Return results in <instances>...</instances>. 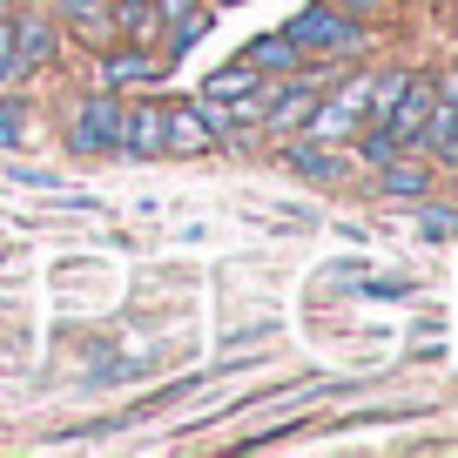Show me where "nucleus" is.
<instances>
[{"mask_svg":"<svg viewBox=\"0 0 458 458\" xmlns=\"http://www.w3.org/2000/svg\"><path fill=\"white\" fill-rule=\"evenodd\" d=\"M162 74V61H148V55H114L108 61V81L114 88H142V81H156Z\"/></svg>","mask_w":458,"mask_h":458,"instance_id":"6e6552de","label":"nucleus"},{"mask_svg":"<svg viewBox=\"0 0 458 458\" xmlns=\"http://www.w3.org/2000/svg\"><path fill=\"white\" fill-rule=\"evenodd\" d=\"M21 135H28V108H21V101H0V148H14Z\"/></svg>","mask_w":458,"mask_h":458,"instance_id":"f8f14e48","label":"nucleus"},{"mask_svg":"<svg viewBox=\"0 0 458 458\" xmlns=\"http://www.w3.org/2000/svg\"><path fill=\"white\" fill-rule=\"evenodd\" d=\"M364 95H371V88H364V81H351V88H344V95H337V108L324 114V129H351V122H358V114L371 108V101H364Z\"/></svg>","mask_w":458,"mask_h":458,"instance_id":"9d476101","label":"nucleus"},{"mask_svg":"<svg viewBox=\"0 0 458 458\" xmlns=\"http://www.w3.org/2000/svg\"><path fill=\"white\" fill-rule=\"evenodd\" d=\"M418 148L438 156V162H458V108H452V101H431L425 129H418Z\"/></svg>","mask_w":458,"mask_h":458,"instance_id":"39448f33","label":"nucleus"},{"mask_svg":"<svg viewBox=\"0 0 458 458\" xmlns=\"http://www.w3.org/2000/svg\"><path fill=\"white\" fill-rule=\"evenodd\" d=\"M290 41H297V47H317V55H344V47H351V21H344L337 7H310V14H297Z\"/></svg>","mask_w":458,"mask_h":458,"instance_id":"f03ea898","label":"nucleus"},{"mask_svg":"<svg viewBox=\"0 0 458 458\" xmlns=\"http://www.w3.org/2000/svg\"><path fill=\"white\" fill-rule=\"evenodd\" d=\"M14 21H7V14H0V81H14Z\"/></svg>","mask_w":458,"mask_h":458,"instance_id":"ddd939ff","label":"nucleus"},{"mask_svg":"<svg viewBox=\"0 0 458 458\" xmlns=\"http://www.w3.org/2000/svg\"><path fill=\"white\" fill-rule=\"evenodd\" d=\"M162 148H169V156H209L216 135H209V122H202V114L175 108V114H162Z\"/></svg>","mask_w":458,"mask_h":458,"instance_id":"7ed1b4c3","label":"nucleus"},{"mask_svg":"<svg viewBox=\"0 0 458 458\" xmlns=\"http://www.w3.org/2000/svg\"><path fill=\"white\" fill-rule=\"evenodd\" d=\"M297 169H310V175H337V162H330V148H297Z\"/></svg>","mask_w":458,"mask_h":458,"instance_id":"4468645a","label":"nucleus"},{"mask_svg":"<svg viewBox=\"0 0 458 458\" xmlns=\"http://www.w3.org/2000/svg\"><path fill=\"white\" fill-rule=\"evenodd\" d=\"M250 68H297V47H290V41H257V47H250Z\"/></svg>","mask_w":458,"mask_h":458,"instance_id":"9b49d317","label":"nucleus"},{"mask_svg":"<svg viewBox=\"0 0 458 458\" xmlns=\"http://www.w3.org/2000/svg\"><path fill=\"white\" fill-rule=\"evenodd\" d=\"M47 47H55V34L41 28V21H14V68L28 74V68H41L47 61Z\"/></svg>","mask_w":458,"mask_h":458,"instance_id":"423d86ee","label":"nucleus"},{"mask_svg":"<svg viewBox=\"0 0 458 458\" xmlns=\"http://www.w3.org/2000/svg\"><path fill=\"white\" fill-rule=\"evenodd\" d=\"M385 182L398 189V196H418V189H425V169H391L385 162Z\"/></svg>","mask_w":458,"mask_h":458,"instance_id":"2eb2a0df","label":"nucleus"},{"mask_svg":"<svg viewBox=\"0 0 458 458\" xmlns=\"http://www.w3.org/2000/svg\"><path fill=\"white\" fill-rule=\"evenodd\" d=\"M156 7H162V21H169V34H175V41H196V34L209 28V14H202L196 0H156Z\"/></svg>","mask_w":458,"mask_h":458,"instance_id":"0eeeda50","label":"nucleus"},{"mask_svg":"<svg viewBox=\"0 0 458 458\" xmlns=\"http://www.w3.org/2000/svg\"><path fill=\"white\" fill-rule=\"evenodd\" d=\"M74 148H88V156H114L122 148V101H88L81 114H74Z\"/></svg>","mask_w":458,"mask_h":458,"instance_id":"f257e3e1","label":"nucleus"},{"mask_svg":"<svg viewBox=\"0 0 458 458\" xmlns=\"http://www.w3.org/2000/svg\"><path fill=\"white\" fill-rule=\"evenodd\" d=\"M209 101H229V95H257V68H223V74H209V88H202Z\"/></svg>","mask_w":458,"mask_h":458,"instance_id":"1a4fd4ad","label":"nucleus"},{"mask_svg":"<svg viewBox=\"0 0 458 458\" xmlns=\"http://www.w3.org/2000/svg\"><path fill=\"white\" fill-rule=\"evenodd\" d=\"M438 101H452V108H458V61L438 74Z\"/></svg>","mask_w":458,"mask_h":458,"instance_id":"dca6fc26","label":"nucleus"},{"mask_svg":"<svg viewBox=\"0 0 458 458\" xmlns=\"http://www.w3.org/2000/svg\"><path fill=\"white\" fill-rule=\"evenodd\" d=\"M114 156H162V108L156 101L122 114V148H114Z\"/></svg>","mask_w":458,"mask_h":458,"instance_id":"20e7f679","label":"nucleus"}]
</instances>
